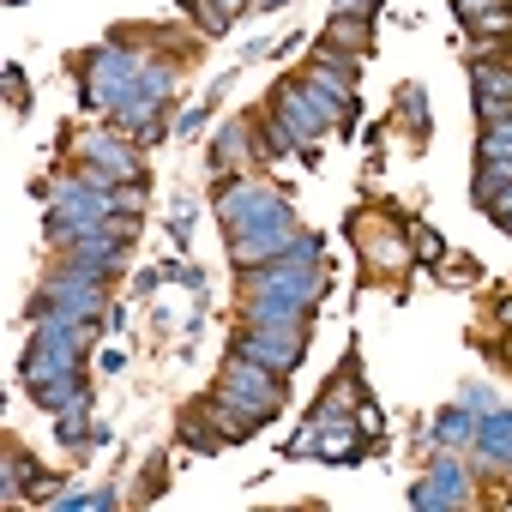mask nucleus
I'll return each mask as SVG.
<instances>
[{"label":"nucleus","instance_id":"obj_1","mask_svg":"<svg viewBox=\"0 0 512 512\" xmlns=\"http://www.w3.org/2000/svg\"><path fill=\"white\" fill-rule=\"evenodd\" d=\"M85 326L91 320L55 314V308H49V320H37L31 344H25V386L43 410L85 404Z\"/></svg>","mask_w":512,"mask_h":512},{"label":"nucleus","instance_id":"obj_2","mask_svg":"<svg viewBox=\"0 0 512 512\" xmlns=\"http://www.w3.org/2000/svg\"><path fill=\"white\" fill-rule=\"evenodd\" d=\"M115 211V181L103 175H61L55 193H49V241L73 235V229H97L103 217Z\"/></svg>","mask_w":512,"mask_h":512},{"label":"nucleus","instance_id":"obj_3","mask_svg":"<svg viewBox=\"0 0 512 512\" xmlns=\"http://www.w3.org/2000/svg\"><path fill=\"white\" fill-rule=\"evenodd\" d=\"M272 133H266V145L272 151H302V157H314V145H320V133H326V115L314 109V97L302 91V79L296 85H278L272 91V121H266Z\"/></svg>","mask_w":512,"mask_h":512},{"label":"nucleus","instance_id":"obj_4","mask_svg":"<svg viewBox=\"0 0 512 512\" xmlns=\"http://www.w3.org/2000/svg\"><path fill=\"white\" fill-rule=\"evenodd\" d=\"M217 217L229 223V235H247V229L284 223V217H296V211L284 205V193H272V187H260V181H223V187H217Z\"/></svg>","mask_w":512,"mask_h":512},{"label":"nucleus","instance_id":"obj_5","mask_svg":"<svg viewBox=\"0 0 512 512\" xmlns=\"http://www.w3.org/2000/svg\"><path fill=\"white\" fill-rule=\"evenodd\" d=\"M217 392L235 398V404H247V410H260V416H278V410H284V374H272L266 362H253V356H241V350L223 362Z\"/></svg>","mask_w":512,"mask_h":512},{"label":"nucleus","instance_id":"obj_6","mask_svg":"<svg viewBox=\"0 0 512 512\" xmlns=\"http://www.w3.org/2000/svg\"><path fill=\"white\" fill-rule=\"evenodd\" d=\"M43 302H49L55 314H73V320H109L103 278H97V272H85V266H73V260H67V272H61V278H49Z\"/></svg>","mask_w":512,"mask_h":512},{"label":"nucleus","instance_id":"obj_7","mask_svg":"<svg viewBox=\"0 0 512 512\" xmlns=\"http://www.w3.org/2000/svg\"><path fill=\"white\" fill-rule=\"evenodd\" d=\"M79 157H85V169L91 175H103V181H145V163H139V151L133 145H121L109 127H97V133H85L79 139Z\"/></svg>","mask_w":512,"mask_h":512},{"label":"nucleus","instance_id":"obj_8","mask_svg":"<svg viewBox=\"0 0 512 512\" xmlns=\"http://www.w3.org/2000/svg\"><path fill=\"white\" fill-rule=\"evenodd\" d=\"M55 247L67 253V260H73V266H85V272H97V278H103V272H115V266L127 260V235H115L109 223H97V229H73V235H61Z\"/></svg>","mask_w":512,"mask_h":512},{"label":"nucleus","instance_id":"obj_9","mask_svg":"<svg viewBox=\"0 0 512 512\" xmlns=\"http://www.w3.org/2000/svg\"><path fill=\"white\" fill-rule=\"evenodd\" d=\"M356 247H362L368 272H404V266L416 260V247H410V241H404L398 229L374 223V217H356Z\"/></svg>","mask_w":512,"mask_h":512},{"label":"nucleus","instance_id":"obj_10","mask_svg":"<svg viewBox=\"0 0 512 512\" xmlns=\"http://www.w3.org/2000/svg\"><path fill=\"white\" fill-rule=\"evenodd\" d=\"M296 217H284V223H266V229H247V235H229V260L247 272V266H266V260H278V253H290L296 247Z\"/></svg>","mask_w":512,"mask_h":512},{"label":"nucleus","instance_id":"obj_11","mask_svg":"<svg viewBox=\"0 0 512 512\" xmlns=\"http://www.w3.org/2000/svg\"><path fill=\"white\" fill-rule=\"evenodd\" d=\"M235 350L253 356V362H266L272 374H296L308 338H284V332H253V326H241V332H235Z\"/></svg>","mask_w":512,"mask_h":512},{"label":"nucleus","instance_id":"obj_12","mask_svg":"<svg viewBox=\"0 0 512 512\" xmlns=\"http://www.w3.org/2000/svg\"><path fill=\"white\" fill-rule=\"evenodd\" d=\"M410 500H416L422 512H428V506H434V512H440V506H464V500H470V476H464V464H452V458L440 452V458H434V476H422V482L410 488Z\"/></svg>","mask_w":512,"mask_h":512},{"label":"nucleus","instance_id":"obj_13","mask_svg":"<svg viewBox=\"0 0 512 512\" xmlns=\"http://www.w3.org/2000/svg\"><path fill=\"white\" fill-rule=\"evenodd\" d=\"M476 115L482 121H500V115H512V67L506 61H476Z\"/></svg>","mask_w":512,"mask_h":512},{"label":"nucleus","instance_id":"obj_14","mask_svg":"<svg viewBox=\"0 0 512 512\" xmlns=\"http://www.w3.org/2000/svg\"><path fill=\"white\" fill-rule=\"evenodd\" d=\"M199 416L211 422L217 440H253V434H260V422H266L260 410H247V404H235V398H223V392H211Z\"/></svg>","mask_w":512,"mask_h":512},{"label":"nucleus","instance_id":"obj_15","mask_svg":"<svg viewBox=\"0 0 512 512\" xmlns=\"http://www.w3.org/2000/svg\"><path fill=\"white\" fill-rule=\"evenodd\" d=\"M452 13H458L476 37H506V31H512V7H506V0H452Z\"/></svg>","mask_w":512,"mask_h":512},{"label":"nucleus","instance_id":"obj_16","mask_svg":"<svg viewBox=\"0 0 512 512\" xmlns=\"http://www.w3.org/2000/svg\"><path fill=\"white\" fill-rule=\"evenodd\" d=\"M476 458L512 464V410H488V416L476 422Z\"/></svg>","mask_w":512,"mask_h":512},{"label":"nucleus","instance_id":"obj_17","mask_svg":"<svg viewBox=\"0 0 512 512\" xmlns=\"http://www.w3.org/2000/svg\"><path fill=\"white\" fill-rule=\"evenodd\" d=\"M476 410L470 404H452V410H440L434 416V428H428V440H440V446H476Z\"/></svg>","mask_w":512,"mask_h":512},{"label":"nucleus","instance_id":"obj_18","mask_svg":"<svg viewBox=\"0 0 512 512\" xmlns=\"http://www.w3.org/2000/svg\"><path fill=\"white\" fill-rule=\"evenodd\" d=\"M247 157H253V139H247V127H241V121H235V127H223V133L211 139V169H217V175H229V169H235V163H247Z\"/></svg>","mask_w":512,"mask_h":512},{"label":"nucleus","instance_id":"obj_19","mask_svg":"<svg viewBox=\"0 0 512 512\" xmlns=\"http://www.w3.org/2000/svg\"><path fill=\"white\" fill-rule=\"evenodd\" d=\"M55 440L61 446H103L109 440V428H97V422H85V404H73V410H61V422H55Z\"/></svg>","mask_w":512,"mask_h":512},{"label":"nucleus","instance_id":"obj_20","mask_svg":"<svg viewBox=\"0 0 512 512\" xmlns=\"http://www.w3.org/2000/svg\"><path fill=\"white\" fill-rule=\"evenodd\" d=\"M362 398V380H356V368H344L326 392H320V404H314V416H338V410H350Z\"/></svg>","mask_w":512,"mask_h":512},{"label":"nucleus","instance_id":"obj_21","mask_svg":"<svg viewBox=\"0 0 512 512\" xmlns=\"http://www.w3.org/2000/svg\"><path fill=\"white\" fill-rule=\"evenodd\" d=\"M181 7L199 19V31H205V37H223V31H229V19H235L223 0H181Z\"/></svg>","mask_w":512,"mask_h":512},{"label":"nucleus","instance_id":"obj_22","mask_svg":"<svg viewBox=\"0 0 512 512\" xmlns=\"http://www.w3.org/2000/svg\"><path fill=\"white\" fill-rule=\"evenodd\" d=\"M314 61H320V67H332V73H344V79H356V67H362V55H356V49H344L338 37L314 43Z\"/></svg>","mask_w":512,"mask_h":512},{"label":"nucleus","instance_id":"obj_23","mask_svg":"<svg viewBox=\"0 0 512 512\" xmlns=\"http://www.w3.org/2000/svg\"><path fill=\"white\" fill-rule=\"evenodd\" d=\"M115 488H91V494H55V512H109Z\"/></svg>","mask_w":512,"mask_h":512},{"label":"nucleus","instance_id":"obj_24","mask_svg":"<svg viewBox=\"0 0 512 512\" xmlns=\"http://www.w3.org/2000/svg\"><path fill=\"white\" fill-rule=\"evenodd\" d=\"M398 115L410 121V133H428V103H422V91H416V85H404V91H398Z\"/></svg>","mask_w":512,"mask_h":512},{"label":"nucleus","instance_id":"obj_25","mask_svg":"<svg viewBox=\"0 0 512 512\" xmlns=\"http://www.w3.org/2000/svg\"><path fill=\"white\" fill-rule=\"evenodd\" d=\"M326 37H338L344 49H356V55H368V25L362 19H332V31Z\"/></svg>","mask_w":512,"mask_h":512},{"label":"nucleus","instance_id":"obj_26","mask_svg":"<svg viewBox=\"0 0 512 512\" xmlns=\"http://www.w3.org/2000/svg\"><path fill=\"white\" fill-rule=\"evenodd\" d=\"M410 247H416V260H440V253H446V241H440V229H410Z\"/></svg>","mask_w":512,"mask_h":512},{"label":"nucleus","instance_id":"obj_27","mask_svg":"<svg viewBox=\"0 0 512 512\" xmlns=\"http://www.w3.org/2000/svg\"><path fill=\"white\" fill-rule=\"evenodd\" d=\"M374 13H380V0H332V19H362L368 25Z\"/></svg>","mask_w":512,"mask_h":512},{"label":"nucleus","instance_id":"obj_28","mask_svg":"<svg viewBox=\"0 0 512 512\" xmlns=\"http://www.w3.org/2000/svg\"><path fill=\"white\" fill-rule=\"evenodd\" d=\"M205 115H211V103H193V109H181V115H175V133H187V139H193V133L205 127Z\"/></svg>","mask_w":512,"mask_h":512},{"label":"nucleus","instance_id":"obj_29","mask_svg":"<svg viewBox=\"0 0 512 512\" xmlns=\"http://www.w3.org/2000/svg\"><path fill=\"white\" fill-rule=\"evenodd\" d=\"M139 205H145V187H139V181H121V187H115V211H127V217H133Z\"/></svg>","mask_w":512,"mask_h":512},{"label":"nucleus","instance_id":"obj_30","mask_svg":"<svg viewBox=\"0 0 512 512\" xmlns=\"http://www.w3.org/2000/svg\"><path fill=\"white\" fill-rule=\"evenodd\" d=\"M464 404H470V410H476V416H488V410H500V404H494V392H488V386H464Z\"/></svg>","mask_w":512,"mask_h":512},{"label":"nucleus","instance_id":"obj_31","mask_svg":"<svg viewBox=\"0 0 512 512\" xmlns=\"http://www.w3.org/2000/svg\"><path fill=\"white\" fill-rule=\"evenodd\" d=\"M356 422H362V434H380V404L374 398H356Z\"/></svg>","mask_w":512,"mask_h":512},{"label":"nucleus","instance_id":"obj_32","mask_svg":"<svg viewBox=\"0 0 512 512\" xmlns=\"http://www.w3.org/2000/svg\"><path fill=\"white\" fill-rule=\"evenodd\" d=\"M7 97L13 109H25V67H7Z\"/></svg>","mask_w":512,"mask_h":512},{"label":"nucleus","instance_id":"obj_33","mask_svg":"<svg viewBox=\"0 0 512 512\" xmlns=\"http://www.w3.org/2000/svg\"><path fill=\"white\" fill-rule=\"evenodd\" d=\"M488 211H494V217H512V181H506V187L488 199Z\"/></svg>","mask_w":512,"mask_h":512},{"label":"nucleus","instance_id":"obj_34","mask_svg":"<svg viewBox=\"0 0 512 512\" xmlns=\"http://www.w3.org/2000/svg\"><path fill=\"white\" fill-rule=\"evenodd\" d=\"M488 133H494V139H506V145H512V115H500V121H488Z\"/></svg>","mask_w":512,"mask_h":512},{"label":"nucleus","instance_id":"obj_35","mask_svg":"<svg viewBox=\"0 0 512 512\" xmlns=\"http://www.w3.org/2000/svg\"><path fill=\"white\" fill-rule=\"evenodd\" d=\"M253 7H266V13H278V7H284V0H253Z\"/></svg>","mask_w":512,"mask_h":512},{"label":"nucleus","instance_id":"obj_36","mask_svg":"<svg viewBox=\"0 0 512 512\" xmlns=\"http://www.w3.org/2000/svg\"><path fill=\"white\" fill-rule=\"evenodd\" d=\"M500 229H506V235H512V217H500Z\"/></svg>","mask_w":512,"mask_h":512}]
</instances>
